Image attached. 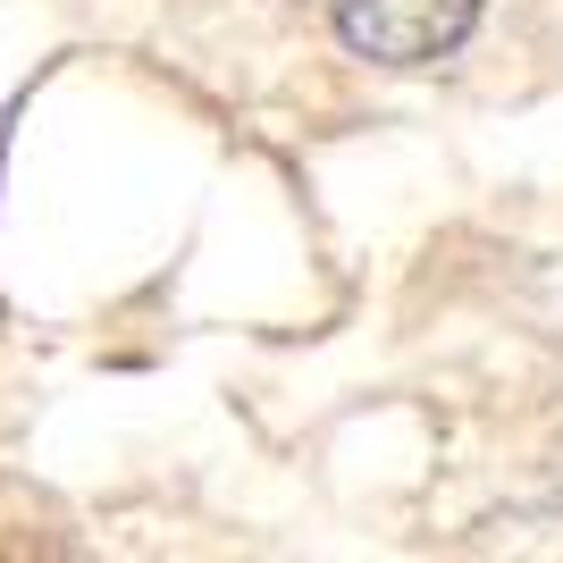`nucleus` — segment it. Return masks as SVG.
Here are the masks:
<instances>
[{
  "label": "nucleus",
  "instance_id": "f257e3e1",
  "mask_svg": "<svg viewBox=\"0 0 563 563\" xmlns=\"http://www.w3.org/2000/svg\"><path fill=\"white\" fill-rule=\"evenodd\" d=\"M488 0H336V43L371 68H438L471 43Z\"/></svg>",
  "mask_w": 563,
  "mask_h": 563
}]
</instances>
